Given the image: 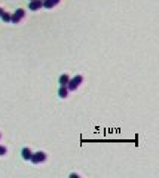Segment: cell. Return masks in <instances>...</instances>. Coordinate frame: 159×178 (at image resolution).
<instances>
[{"instance_id": "cell-4", "label": "cell", "mask_w": 159, "mask_h": 178, "mask_svg": "<svg viewBox=\"0 0 159 178\" xmlns=\"http://www.w3.org/2000/svg\"><path fill=\"white\" fill-rule=\"evenodd\" d=\"M40 8H43V2L42 0H30L28 3V9L30 10H40Z\"/></svg>"}, {"instance_id": "cell-6", "label": "cell", "mask_w": 159, "mask_h": 178, "mask_svg": "<svg viewBox=\"0 0 159 178\" xmlns=\"http://www.w3.org/2000/svg\"><path fill=\"white\" fill-rule=\"evenodd\" d=\"M31 155H33V151H31L28 147H24V148L21 150V157H22L24 160H30V159H31Z\"/></svg>"}, {"instance_id": "cell-13", "label": "cell", "mask_w": 159, "mask_h": 178, "mask_svg": "<svg viewBox=\"0 0 159 178\" xmlns=\"http://www.w3.org/2000/svg\"><path fill=\"white\" fill-rule=\"evenodd\" d=\"M0 138H2V134H0Z\"/></svg>"}, {"instance_id": "cell-5", "label": "cell", "mask_w": 159, "mask_h": 178, "mask_svg": "<svg viewBox=\"0 0 159 178\" xmlns=\"http://www.w3.org/2000/svg\"><path fill=\"white\" fill-rule=\"evenodd\" d=\"M42 2H43V8H46V9H52L54 6L60 5L61 0H42Z\"/></svg>"}, {"instance_id": "cell-3", "label": "cell", "mask_w": 159, "mask_h": 178, "mask_svg": "<svg viewBox=\"0 0 159 178\" xmlns=\"http://www.w3.org/2000/svg\"><path fill=\"white\" fill-rule=\"evenodd\" d=\"M34 165H39V163H42L46 160V153L45 151H36V153L31 155V159H30Z\"/></svg>"}, {"instance_id": "cell-9", "label": "cell", "mask_w": 159, "mask_h": 178, "mask_svg": "<svg viewBox=\"0 0 159 178\" xmlns=\"http://www.w3.org/2000/svg\"><path fill=\"white\" fill-rule=\"evenodd\" d=\"M2 18V21L5 22V24H8V22H10V14H8V12H5V14L0 17Z\"/></svg>"}, {"instance_id": "cell-2", "label": "cell", "mask_w": 159, "mask_h": 178, "mask_svg": "<svg viewBox=\"0 0 159 178\" xmlns=\"http://www.w3.org/2000/svg\"><path fill=\"white\" fill-rule=\"evenodd\" d=\"M24 17H25V10L24 9H17L14 14L10 15V22L12 24H19Z\"/></svg>"}, {"instance_id": "cell-10", "label": "cell", "mask_w": 159, "mask_h": 178, "mask_svg": "<svg viewBox=\"0 0 159 178\" xmlns=\"http://www.w3.org/2000/svg\"><path fill=\"white\" fill-rule=\"evenodd\" d=\"M8 153V148L5 146H0V156H5Z\"/></svg>"}, {"instance_id": "cell-1", "label": "cell", "mask_w": 159, "mask_h": 178, "mask_svg": "<svg viewBox=\"0 0 159 178\" xmlns=\"http://www.w3.org/2000/svg\"><path fill=\"white\" fill-rule=\"evenodd\" d=\"M83 82V76L81 74H76L74 77H72L67 83V88H69V91H76V89L81 86V83Z\"/></svg>"}, {"instance_id": "cell-12", "label": "cell", "mask_w": 159, "mask_h": 178, "mask_svg": "<svg viewBox=\"0 0 159 178\" xmlns=\"http://www.w3.org/2000/svg\"><path fill=\"white\" fill-rule=\"evenodd\" d=\"M3 14H5V10H3V9H2V8H0V17H2V15H3Z\"/></svg>"}, {"instance_id": "cell-7", "label": "cell", "mask_w": 159, "mask_h": 178, "mask_svg": "<svg viewBox=\"0 0 159 178\" xmlns=\"http://www.w3.org/2000/svg\"><path fill=\"white\" fill-rule=\"evenodd\" d=\"M58 97H60V98H67V97H69V88H67V86H60V89H58Z\"/></svg>"}, {"instance_id": "cell-11", "label": "cell", "mask_w": 159, "mask_h": 178, "mask_svg": "<svg viewBox=\"0 0 159 178\" xmlns=\"http://www.w3.org/2000/svg\"><path fill=\"white\" fill-rule=\"evenodd\" d=\"M70 177H72V178H77L79 175H77V174H70Z\"/></svg>"}, {"instance_id": "cell-8", "label": "cell", "mask_w": 159, "mask_h": 178, "mask_svg": "<svg viewBox=\"0 0 159 178\" xmlns=\"http://www.w3.org/2000/svg\"><path fill=\"white\" fill-rule=\"evenodd\" d=\"M69 80H70V77H69V74H61L60 76V79H58V83H60V86H67V83H69Z\"/></svg>"}]
</instances>
